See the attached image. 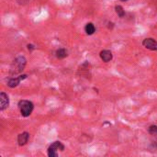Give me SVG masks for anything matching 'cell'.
Here are the masks:
<instances>
[{
	"instance_id": "1",
	"label": "cell",
	"mask_w": 157,
	"mask_h": 157,
	"mask_svg": "<svg viewBox=\"0 0 157 157\" xmlns=\"http://www.w3.org/2000/svg\"><path fill=\"white\" fill-rule=\"evenodd\" d=\"M26 63H27V60L24 57V56H19L17 57L11 64L10 67V73L11 75H17V73H19L20 72H22V70L26 66Z\"/></svg>"
},
{
	"instance_id": "2",
	"label": "cell",
	"mask_w": 157,
	"mask_h": 157,
	"mask_svg": "<svg viewBox=\"0 0 157 157\" xmlns=\"http://www.w3.org/2000/svg\"><path fill=\"white\" fill-rule=\"evenodd\" d=\"M19 108L20 110V113L23 117H28L31 114L33 110V104L29 100H20L19 102Z\"/></svg>"
},
{
	"instance_id": "3",
	"label": "cell",
	"mask_w": 157,
	"mask_h": 157,
	"mask_svg": "<svg viewBox=\"0 0 157 157\" xmlns=\"http://www.w3.org/2000/svg\"><path fill=\"white\" fill-rule=\"evenodd\" d=\"M63 151L64 150V146L62 144V142H54L49 147L48 149V155L50 157H57L58 154L57 151Z\"/></svg>"
},
{
	"instance_id": "4",
	"label": "cell",
	"mask_w": 157,
	"mask_h": 157,
	"mask_svg": "<svg viewBox=\"0 0 157 157\" xmlns=\"http://www.w3.org/2000/svg\"><path fill=\"white\" fill-rule=\"evenodd\" d=\"M142 45L149 50L157 51V41L152 38H147V39H145V40H143Z\"/></svg>"
},
{
	"instance_id": "5",
	"label": "cell",
	"mask_w": 157,
	"mask_h": 157,
	"mask_svg": "<svg viewBox=\"0 0 157 157\" xmlns=\"http://www.w3.org/2000/svg\"><path fill=\"white\" fill-rule=\"evenodd\" d=\"M8 105H9V99H8L7 95L4 92H1L0 93V110H5L8 107Z\"/></svg>"
},
{
	"instance_id": "6",
	"label": "cell",
	"mask_w": 157,
	"mask_h": 157,
	"mask_svg": "<svg viewBox=\"0 0 157 157\" xmlns=\"http://www.w3.org/2000/svg\"><path fill=\"white\" fill-rule=\"evenodd\" d=\"M26 77H27V75H20V76H19V77L11 78V79H10L9 81H8L7 86H9V87H11V88H14V87H16V86H19V83H20L21 81H22V80H24Z\"/></svg>"
},
{
	"instance_id": "7",
	"label": "cell",
	"mask_w": 157,
	"mask_h": 157,
	"mask_svg": "<svg viewBox=\"0 0 157 157\" xmlns=\"http://www.w3.org/2000/svg\"><path fill=\"white\" fill-rule=\"evenodd\" d=\"M29 134L28 132H22L19 135V137H17V142H19V145L20 146H23L25 145L26 143L28 142L29 141Z\"/></svg>"
},
{
	"instance_id": "8",
	"label": "cell",
	"mask_w": 157,
	"mask_h": 157,
	"mask_svg": "<svg viewBox=\"0 0 157 157\" xmlns=\"http://www.w3.org/2000/svg\"><path fill=\"white\" fill-rule=\"evenodd\" d=\"M112 52L108 50H104L100 52V58L103 60V62L105 63H108L110 62V61L112 60Z\"/></svg>"
},
{
	"instance_id": "9",
	"label": "cell",
	"mask_w": 157,
	"mask_h": 157,
	"mask_svg": "<svg viewBox=\"0 0 157 157\" xmlns=\"http://www.w3.org/2000/svg\"><path fill=\"white\" fill-rule=\"evenodd\" d=\"M85 30H86V34H88V35H92V34L95 32L96 28H95V26H94V24H93V23H87V24L86 25Z\"/></svg>"
},
{
	"instance_id": "10",
	"label": "cell",
	"mask_w": 157,
	"mask_h": 157,
	"mask_svg": "<svg viewBox=\"0 0 157 157\" xmlns=\"http://www.w3.org/2000/svg\"><path fill=\"white\" fill-rule=\"evenodd\" d=\"M67 56V51L65 49H59L56 51V57L58 59H63Z\"/></svg>"
},
{
	"instance_id": "11",
	"label": "cell",
	"mask_w": 157,
	"mask_h": 157,
	"mask_svg": "<svg viewBox=\"0 0 157 157\" xmlns=\"http://www.w3.org/2000/svg\"><path fill=\"white\" fill-rule=\"evenodd\" d=\"M115 9H116V13H117L118 15H119L120 17H124V15H125V11H124L123 7H122L121 6H116Z\"/></svg>"
},
{
	"instance_id": "12",
	"label": "cell",
	"mask_w": 157,
	"mask_h": 157,
	"mask_svg": "<svg viewBox=\"0 0 157 157\" xmlns=\"http://www.w3.org/2000/svg\"><path fill=\"white\" fill-rule=\"evenodd\" d=\"M149 133L154 135V136H155L157 138V126H155V125L151 126L149 128Z\"/></svg>"
},
{
	"instance_id": "13",
	"label": "cell",
	"mask_w": 157,
	"mask_h": 157,
	"mask_svg": "<svg viewBox=\"0 0 157 157\" xmlns=\"http://www.w3.org/2000/svg\"><path fill=\"white\" fill-rule=\"evenodd\" d=\"M28 49H29V50H33V49H34V46L31 45V44H30V45L29 44V45H28Z\"/></svg>"
},
{
	"instance_id": "14",
	"label": "cell",
	"mask_w": 157,
	"mask_h": 157,
	"mask_svg": "<svg viewBox=\"0 0 157 157\" xmlns=\"http://www.w3.org/2000/svg\"><path fill=\"white\" fill-rule=\"evenodd\" d=\"M120 1H123L124 2V1H127V0H120Z\"/></svg>"
}]
</instances>
